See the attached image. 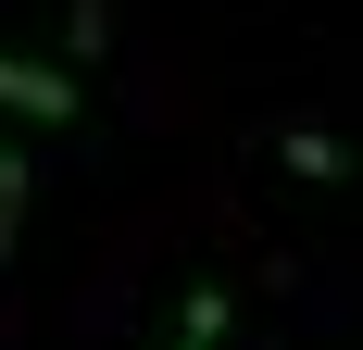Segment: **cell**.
<instances>
[{
    "label": "cell",
    "instance_id": "1",
    "mask_svg": "<svg viewBox=\"0 0 363 350\" xmlns=\"http://www.w3.org/2000/svg\"><path fill=\"white\" fill-rule=\"evenodd\" d=\"M0 113H13V125H75V63H26V50H0Z\"/></svg>",
    "mask_w": 363,
    "mask_h": 350
},
{
    "label": "cell",
    "instance_id": "2",
    "mask_svg": "<svg viewBox=\"0 0 363 350\" xmlns=\"http://www.w3.org/2000/svg\"><path fill=\"white\" fill-rule=\"evenodd\" d=\"M276 163H289L301 188H338V175H351V138H326V125H289V138H276Z\"/></svg>",
    "mask_w": 363,
    "mask_h": 350
},
{
    "label": "cell",
    "instance_id": "4",
    "mask_svg": "<svg viewBox=\"0 0 363 350\" xmlns=\"http://www.w3.org/2000/svg\"><path fill=\"white\" fill-rule=\"evenodd\" d=\"M13 225H26V150H0V250H13Z\"/></svg>",
    "mask_w": 363,
    "mask_h": 350
},
{
    "label": "cell",
    "instance_id": "3",
    "mask_svg": "<svg viewBox=\"0 0 363 350\" xmlns=\"http://www.w3.org/2000/svg\"><path fill=\"white\" fill-rule=\"evenodd\" d=\"M176 350H225V288H213V276L188 288V313H176Z\"/></svg>",
    "mask_w": 363,
    "mask_h": 350
}]
</instances>
